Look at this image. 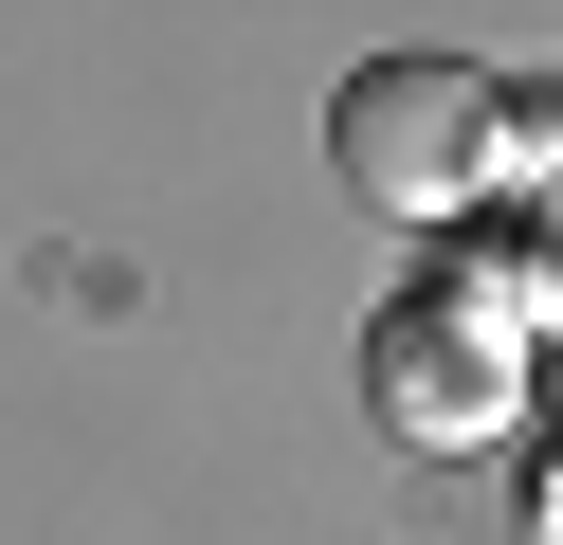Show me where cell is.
<instances>
[{"mask_svg": "<svg viewBox=\"0 0 563 545\" xmlns=\"http://www.w3.org/2000/svg\"><path fill=\"white\" fill-rule=\"evenodd\" d=\"M364 400L418 436V455H473V436H509V400H527V346L473 309V291H400V309L364 327Z\"/></svg>", "mask_w": 563, "mask_h": 545, "instance_id": "2", "label": "cell"}, {"mask_svg": "<svg viewBox=\"0 0 563 545\" xmlns=\"http://www.w3.org/2000/svg\"><path fill=\"white\" fill-rule=\"evenodd\" d=\"M473 309L509 327V346L545 327V237H527V218H509V237H473Z\"/></svg>", "mask_w": 563, "mask_h": 545, "instance_id": "3", "label": "cell"}, {"mask_svg": "<svg viewBox=\"0 0 563 545\" xmlns=\"http://www.w3.org/2000/svg\"><path fill=\"white\" fill-rule=\"evenodd\" d=\"M328 145H345V200L454 237V218L509 182V91H490L473 55H364L345 109H328Z\"/></svg>", "mask_w": 563, "mask_h": 545, "instance_id": "1", "label": "cell"}]
</instances>
